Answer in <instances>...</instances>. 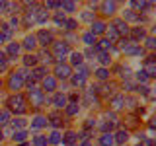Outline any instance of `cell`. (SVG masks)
Listing matches in <instances>:
<instances>
[{
  "label": "cell",
  "mask_w": 156,
  "mask_h": 146,
  "mask_svg": "<svg viewBox=\"0 0 156 146\" xmlns=\"http://www.w3.org/2000/svg\"><path fill=\"white\" fill-rule=\"evenodd\" d=\"M6 103L10 105V107H8L10 113H26V111H27V105H29V101L26 99V97H23L22 92H18V94H14L12 97H10Z\"/></svg>",
  "instance_id": "6da1fadb"
},
{
  "label": "cell",
  "mask_w": 156,
  "mask_h": 146,
  "mask_svg": "<svg viewBox=\"0 0 156 146\" xmlns=\"http://www.w3.org/2000/svg\"><path fill=\"white\" fill-rule=\"evenodd\" d=\"M6 88L10 92H14V94H18L20 90H23L26 88V78L20 74L18 70H14L12 74L8 76V82H6Z\"/></svg>",
  "instance_id": "7a4b0ae2"
},
{
  "label": "cell",
  "mask_w": 156,
  "mask_h": 146,
  "mask_svg": "<svg viewBox=\"0 0 156 146\" xmlns=\"http://www.w3.org/2000/svg\"><path fill=\"white\" fill-rule=\"evenodd\" d=\"M35 39H37V45L47 49L53 45V41H55V33L51 31V29H39V31L35 33Z\"/></svg>",
  "instance_id": "3957f363"
},
{
  "label": "cell",
  "mask_w": 156,
  "mask_h": 146,
  "mask_svg": "<svg viewBox=\"0 0 156 146\" xmlns=\"http://www.w3.org/2000/svg\"><path fill=\"white\" fill-rule=\"evenodd\" d=\"M100 6V12H101V19H105V18H113L117 12H119V4L117 2H101V4H98Z\"/></svg>",
  "instance_id": "277c9868"
},
{
  "label": "cell",
  "mask_w": 156,
  "mask_h": 146,
  "mask_svg": "<svg viewBox=\"0 0 156 146\" xmlns=\"http://www.w3.org/2000/svg\"><path fill=\"white\" fill-rule=\"evenodd\" d=\"M22 45L23 51H27V55H31V53H37V39H35V33H27L26 37H23V43H20Z\"/></svg>",
  "instance_id": "5b68a950"
},
{
  "label": "cell",
  "mask_w": 156,
  "mask_h": 146,
  "mask_svg": "<svg viewBox=\"0 0 156 146\" xmlns=\"http://www.w3.org/2000/svg\"><path fill=\"white\" fill-rule=\"evenodd\" d=\"M105 29H107V19H101V18H96L94 22L90 23V29L88 31L92 33V35H104L105 33Z\"/></svg>",
  "instance_id": "8992f818"
},
{
  "label": "cell",
  "mask_w": 156,
  "mask_h": 146,
  "mask_svg": "<svg viewBox=\"0 0 156 146\" xmlns=\"http://www.w3.org/2000/svg\"><path fill=\"white\" fill-rule=\"evenodd\" d=\"M72 76V68L66 64V62H57V66H55V78L57 80H68V78Z\"/></svg>",
  "instance_id": "52a82bcc"
},
{
  "label": "cell",
  "mask_w": 156,
  "mask_h": 146,
  "mask_svg": "<svg viewBox=\"0 0 156 146\" xmlns=\"http://www.w3.org/2000/svg\"><path fill=\"white\" fill-rule=\"evenodd\" d=\"M41 86H43L41 92H49V94H53V92L57 90V86H58V80H57L53 74H47V76L41 80Z\"/></svg>",
  "instance_id": "ba28073f"
},
{
  "label": "cell",
  "mask_w": 156,
  "mask_h": 146,
  "mask_svg": "<svg viewBox=\"0 0 156 146\" xmlns=\"http://www.w3.org/2000/svg\"><path fill=\"white\" fill-rule=\"evenodd\" d=\"M49 103H53L57 109H65L66 103H68V97L65 96V92H57L53 97H49Z\"/></svg>",
  "instance_id": "9c48e42d"
},
{
  "label": "cell",
  "mask_w": 156,
  "mask_h": 146,
  "mask_svg": "<svg viewBox=\"0 0 156 146\" xmlns=\"http://www.w3.org/2000/svg\"><path fill=\"white\" fill-rule=\"evenodd\" d=\"M70 68H78V66H82V64H86V58L84 55H82V51H70Z\"/></svg>",
  "instance_id": "30bf717a"
},
{
  "label": "cell",
  "mask_w": 156,
  "mask_h": 146,
  "mask_svg": "<svg viewBox=\"0 0 156 146\" xmlns=\"http://www.w3.org/2000/svg\"><path fill=\"white\" fill-rule=\"evenodd\" d=\"M4 53L8 55V58H16L20 53H22V45H20L18 41H12V43L6 47V51H4Z\"/></svg>",
  "instance_id": "8fae6325"
},
{
  "label": "cell",
  "mask_w": 156,
  "mask_h": 146,
  "mask_svg": "<svg viewBox=\"0 0 156 146\" xmlns=\"http://www.w3.org/2000/svg\"><path fill=\"white\" fill-rule=\"evenodd\" d=\"M94 76H96V80H98V82H107V80L111 78V72H109V68L98 66V70L94 72Z\"/></svg>",
  "instance_id": "7c38bea8"
},
{
  "label": "cell",
  "mask_w": 156,
  "mask_h": 146,
  "mask_svg": "<svg viewBox=\"0 0 156 146\" xmlns=\"http://www.w3.org/2000/svg\"><path fill=\"white\" fill-rule=\"evenodd\" d=\"M78 26H80V22H78L76 18H66L65 23H62V27H65L66 33H72V31H78Z\"/></svg>",
  "instance_id": "4fadbf2b"
},
{
  "label": "cell",
  "mask_w": 156,
  "mask_h": 146,
  "mask_svg": "<svg viewBox=\"0 0 156 146\" xmlns=\"http://www.w3.org/2000/svg\"><path fill=\"white\" fill-rule=\"evenodd\" d=\"M80 41L84 43L86 47H90V49H92V47H96V41H98V37H96V35H92L90 31H84V33L80 35Z\"/></svg>",
  "instance_id": "5bb4252c"
},
{
  "label": "cell",
  "mask_w": 156,
  "mask_h": 146,
  "mask_svg": "<svg viewBox=\"0 0 156 146\" xmlns=\"http://www.w3.org/2000/svg\"><path fill=\"white\" fill-rule=\"evenodd\" d=\"M47 125H49V119L43 117V115H35L31 119V129H43V127H47Z\"/></svg>",
  "instance_id": "9a60e30c"
},
{
  "label": "cell",
  "mask_w": 156,
  "mask_h": 146,
  "mask_svg": "<svg viewBox=\"0 0 156 146\" xmlns=\"http://www.w3.org/2000/svg\"><path fill=\"white\" fill-rule=\"evenodd\" d=\"M12 127L18 130H23L27 127V119L26 117H12Z\"/></svg>",
  "instance_id": "2e32d148"
},
{
  "label": "cell",
  "mask_w": 156,
  "mask_h": 146,
  "mask_svg": "<svg viewBox=\"0 0 156 146\" xmlns=\"http://www.w3.org/2000/svg\"><path fill=\"white\" fill-rule=\"evenodd\" d=\"M10 121H12V113L8 111V107H2V109H0V127L8 125Z\"/></svg>",
  "instance_id": "e0dca14e"
},
{
  "label": "cell",
  "mask_w": 156,
  "mask_h": 146,
  "mask_svg": "<svg viewBox=\"0 0 156 146\" xmlns=\"http://www.w3.org/2000/svg\"><path fill=\"white\" fill-rule=\"evenodd\" d=\"M123 94H119V96H115L113 97V99H111V103H109V107H111V109H113V111H119V109H123Z\"/></svg>",
  "instance_id": "ac0fdd59"
},
{
  "label": "cell",
  "mask_w": 156,
  "mask_h": 146,
  "mask_svg": "<svg viewBox=\"0 0 156 146\" xmlns=\"http://www.w3.org/2000/svg\"><path fill=\"white\" fill-rule=\"evenodd\" d=\"M113 140L117 144H123V142H127L129 140V130H119L115 136H113Z\"/></svg>",
  "instance_id": "d6986e66"
},
{
  "label": "cell",
  "mask_w": 156,
  "mask_h": 146,
  "mask_svg": "<svg viewBox=\"0 0 156 146\" xmlns=\"http://www.w3.org/2000/svg\"><path fill=\"white\" fill-rule=\"evenodd\" d=\"M100 144H101V146H113V144H115L113 134H107V133L101 134V136H100Z\"/></svg>",
  "instance_id": "ffe728a7"
},
{
  "label": "cell",
  "mask_w": 156,
  "mask_h": 146,
  "mask_svg": "<svg viewBox=\"0 0 156 146\" xmlns=\"http://www.w3.org/2000/svg\"><path fill=\"white\" fill-rule=\"evenodd\" d=\"M61 10H62V12L66 10L68 14H72V12H76V10H78V4L76 2H61Z\"/></svg>",
  "instance_id": "44dd1931"
},
{
  "label": "cell",
  "mask_w": 156,
  "mask_h": 146,
  "mask_svg": "<svg viewBox=\"0 0 156 146\" xmlns=\"http://www.w3.org/2000/svg\"><path fill=\"white\" fill-rule=\"evenodd\" d=\"M47 144H61V133H58V130H53V133L47 136Z\"/></svg>",
  "instance_id": "7402d4cb"
},
{
  "label": "cell",
  "mask_w": 156,
  "mask_h": 146,
  "mask_svg": "<svg viewBox=\"0 0 156 146\" xmlns=\"http://www.w3.org/2000/svg\"><path fill=\"white\" fill-rule=\"evenodd\" d=\"M27 140V130H14V142H23Z\"/></svg>",
  "instance_id": "603a6c76"
},
{
  "label": "cell",
  "mask_w": 156,
  "mask_h": 146,
  "mask_svg": "<svg viewBox=\"0 0 156 146\" xmlns=\"http://www.w3.org/2000/svg\"><path fill=\"white\" fill-rule=\"evenodd\" d=\"M140 47H143L144 51H152V49H154V37L152 35H146L144 37V45H140Z\"/></svg>",
  "instance_id": "cb8c5ba5"
},
{
  "label": "cell",
  "mask_w": 156,
  "mask_h": 146,
  "mask_svg": "<svg viewBox=\"0 0 156 146\" xmlns=\"http://www.w3.org/2000/svg\"><path fill=\"white\" fill-rule=\"evenodd\" d=\"M31 144L33 146H47V136L45 134H37L35 138L31 140Z\"/></svg>",
  "instance_id": "d4e9b609"
},
{
  "label": "cell",
  "mask_w": 156,
  "mask_h": 146,
  "mask_svg": "<svg viewBox=\"0 0 156 146\" xmlns=\"http://www.w3.org/2000/svg\"><path fill=\"white\" fill-rule=\"evenodd\" d=\"M8 66H10V58H8V61H2V58H0V76L8 70Z\"/></svg>",
  "instance_id": "484cf974"
},
{
  "label": "cell",
  "mask_w": 156,
  "mask_h": 146,
  "mask_svg": "<svg viewBox=\"0 0 156 146\" xmlns=\"http://www.w3.org/2000/svg\"><path fill=\"white\" fill-rule=\"evenodd\" d=\"M4 41H6V39H4V35H2V33H0V45H2Z\"/></svg>",
  "instance_id": "4316f807"
},
{
  "label": "cell",
  "mask_w": 156,
  "mask_h": 146,
  "mask_svg": "<svg viewBox=\"0 0 156 146\" xmlns=\"http://www.w3.org/2000/svg\"><path fill=\"white\" fill-rule=\"evenodd\" d=\"M2 88H4V80L0 78V92H2Z\"/></svg>",
  "instance_id": "83f0119b"
},
{
  "label": "cell",
  "mask_w": 156,
  "mask_h": 146,
  "mask_svg": "<svg viewBox=\"0 0 156 146\" xmlns=\"http://www.w3.org/2000/svg\"><path fill=\"white\" fill-rule=\"evenodd\" d=\"M2 140H4V133H2V130H0V142H2Z\"/></svg>",
  "instance_id": "f1b7e54d"
},
{
  "label": "cell",
  "mask_w": 156,
  "mask_h": 146,
  "mask_svg": "<svg viewBox=\"0 0 156 146\" xmlns=\"http://www.w3.org/2000/svg\"><path fill=\"white\" fill-rule=\"evenodd\" d=\"M140 146H143V144H140Z\"/></svg>",
  "instance_id": "f546056e"
}]
</instances>
